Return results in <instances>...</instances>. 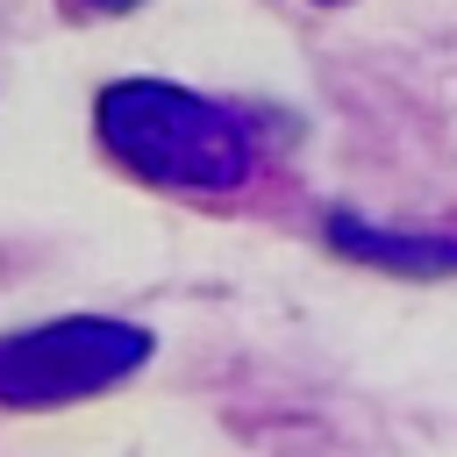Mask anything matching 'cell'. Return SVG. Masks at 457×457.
Returning a JSON list of instances; mask_svg holds the SVG:
<instances>
[{
  "mask_svg": "<svg viewBox=\"0 0 457 457\" xmlns=\"http://www.w3.org/2000/svg\"><path fill=\"white\" fill-rule=\"evenodd\" d=\"M100 143L121 171L171 193H236L257 171L250 121L171 79H114L100 93Z\"/></svg>",
  "mask_w": 457,
  "mask_h": 457,
  "instance_id": "1",
  "label": "cell"
},
{
  "mask_svg": "<svg viewBox=\"0 0 457 457\" xmlns=\"http://www.w3.org/2000/svg\"><path fill=\"white\" fill-rule=\"evenodd\" d=\"M150 364V328L114 314H64L0 336V407H71Z\"/></svg>",
  "mask_w": 457,
  "mask_h": 457,
  "instance_id": "2",
  "label": "cell"
},
{
  "mask_svg": "<svg viewBox=\"0 0 457 457\" xmlns=\"http://www.w3.org/2000/svg\"><path fill=\"white\" fill-rule=\"evenodd\" d=\"M328 243L357 264H378V271H457V236L450 228H378V221H357V214H328Z\"/></svg>",
  "mask_w": 457,
  "mask_h": 457,
  "instance_id": "3",
  "label": "cell"
},
{
  "mask_svg": "<svg viewBox=\"0 0 457 457\" xmlns=\"http://www.w3.org/2000/svg\"><path fill=\"white\" fill-rule=\"evenodd\" d=\"M71 7H100V14H121V7H136V0H71Z\"/></svg>",
  "mask_w": 457,
  "mask_h": 457,
  "instance_id": "4",
  "label": "cell"
}]
</instances>
